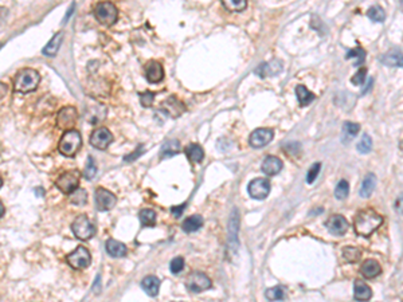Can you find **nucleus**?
Here are the masks:
<instances>
[{
	"label": "nucleus",
	"instance_id": "obj_1",
	"mask_svg": "<svg viewBox=\"0 0 403 302\" xmlns=\"http://www.w3.org/2000/svg\"><path fill=\"white\" fill-rule=\"evenodd\" d=\"M382 223H383V218L371 208H367L358 212V215L355 218V231L364 238H368L371 236L372 232L378 230V227H381Z\"/></svg>",
	"mask_w": 403,
	"mask_h": 302
},
{
	"label": "nucleus",
	"instance_id": "obj_2",
	"mask_svg": "<svg viewBox=\"0 0 403 302\" xmlns=\"http://www.w3.org/2000/svg\"><path fill=\"white\" fill-rule=\"evenodd\" d=\"M41 82L39 73L34 70V69H23L16 74L14 79V89L18 93H31L36 90V87Z\"/></svg>",
	"mask_w": 403,
	"mask_h": 302
},
{
	"label": "nucleus",
	"instance_id": "obj_3",
	"mask_svg": "<svg viewBox=\"0 0 403 302\" xmlns=\"http://www.w3.org/2000/svg\"><path fill=\"white\" fill-rule=\"evenodd\" d=\"M81 133L78 131H74V129L65 132L58 144L59 152L64 154V156H66V157H74L78 153V151L81 149Z\"/></svg>",
	"mask_w": 403,
	"mask_h": 302
},
{
	"label": "nucleus",
	"instance_id": "obj_4",
	"mask_svg": "<svg viewBox=\"0 0 403 302\" xmlns=\"http://www.w3.org/2000/svg\"><path fill=\"white\" fill-rule=\"evenodd\" d=\"M94 16L102 26H112L117 22L118 9L110 1H101L95 5Z\"/></svg>",
	"mask_w": 403,
	"mask_h": 302
},
{
	"label": "nucleus",
	"instance_id": "obj_5",
	"mask_svg": "<svg viewBox=\"0 0 403 302\" xmlns=\"http://www.w3.org/2000/svg\"><path fill=\"white\" fill-rule=\"evenodd\" d=\"M72 231L74 236L80 240H87L94 236L95 228L87 219L86 215H78L72 225Z\"/></svg>",
	"mask_w": 403,
	"mask_h": 302
},
{
	"label": "nucleus",
	"instance_id": "obj_6",
	"mask_svg": "<svg viewBox=\"0 0 403 302\" xmlns=\"http://www.w3.org/2000/svg\"><path fill=\"white\" fill-rule=\"evenodd\" d=\"M80 177H81V173L78 171H69L65 172L62 175L59 176L57 181H55V185L62 194L65 195H72L74 191L78 190V184H80Z\"/></svg>",
	"mask_w": 403,
	"mask_h": 302
},
{
	"label": "nucleus",
	"instance_id": "obj_7",
	"mask_svg": "<svg viewBox=\"0 0 403 302\" xmlns=\"http://www.w3.org/2000/svg\"><path fill=\"white\" fill-rule=\"evenodd\" d=\"M69 266L73 267L74 270H82L86 269L91 262V255L89 250L83 246H78L72 254H69L66 257Z\"/></svg>",
	"mask_w": 403,
	"mask_h": 302
},
{
	"label": "nucleus",
	"instance_id": "obj_8",
	"mask_svg": "<svg viewBox=\"0 0 403 302\" xmlns=\"http://www.w3.org/2000/svg\"><path fill=\"white\" fill-rule=\"evenodd\" d=\"M211 280H210L207 275L200 271H192L186 281V288L192 292V293H202L204 290L211 288Z\"/></svg>",
	"mask_w": 403,
	"mask_h": 302
},
{
	"label": "nucleus",
	"instance_id": "obj_9",
	"mask_svg": "<svg viewBox=\"0 0 403 302\" xmlns=\"http://www.w3.org/2000/svg\"><path fill=\"white\" fill-rule=\"evenodd\" d=\"M78 120V112L74 106H65L59 110L57 116V127L62 131H72Z\"/></svg>",
	"mask_w": 403,
	"mask_h": 302
},
{
	"label": "nucleus",
	"instance_id": "obj_10",
	"mask_svg": "<svg viewBox=\"0 0 403 302\" xmlns=\"http://www.w3.org/2000/svg\"><path fill=\"white\" fill-rule=\"evenodd\" d=\"M94 202L98 211H109L116 206L117 199L113 195V192L105 190V188H97L94 194Z\"/></svg>",
	"mask_w": 403,
	"mask_h": 302
},
{
	"label": "nucleus",
	"instance_id": "obj_11",
	"mask_svg": "<svg viewBox=\"0 0 403 302\" xmlns=\"http://www.w3.org/2000/svg\"><path fill=\"white\" fill-rule=\"evenodd\" d=\"M247 191L253 199L263 200L265 198H267V195L270 192V181L263 179V177H257V179L250 181Z\"/></svg>",
	"mask_w": 403,
	"mask_h": 302
},
{
	"label": "nucleus",
	"instance_id": "obj_12",
	"mask_svg": "<svg viewBox=\"0 0 403 302\" xmlns=\"http://www.w3.org/2000/svg\"><path fill=\"white\" fill-rule=\"evenodd\" d=\"M113 141V135L110 133L108 128H100V129H95L90 136V145L97 149L104 151L112 144Z\"/></svg>",
	"mask_w": 403,
	"mask_h": 302
},
{
	"label": "nucleus",
	"instance_id": "obj_13",
	"mask_svg": "<svg viewBox=\"0 0 403 302\" xmlns=\"http://www.w3.org/2000/svg\"><path fill=\"white\" fill-rule=\"evenodd\" d=\"M160 109L171 118H176L186 112V105L183 104L180 99H177L175 95H171L161 102Z\"/></svg>",
	"mask_w": 403,
	"mask_h": 302
},
{
	"label": "nucleus",
	"instance_id": "obj_14",
	"mask_svg": "<svg viewBox=\"0 0 403 302\" xmlns=\"http://www.w3.org/2000/svg\"><path fill=\"white\" fill-rule=\"evenodd\" d=\"M274 137V132L272 129H267V128H259L250 135L249 137V144L253 148H262L265 145H267Z\"/></svg>",
	"mask_w": 403,
	"mask_h": 302
},
{
	"label": "nucleus",
	"instance_id": "obj_15",
	"mask_svg": "<svg viewBox=\"0 0 403 302\" xmlns=\"http://www.w3.org/2000/svg\"><path fill=\"white\" fill-rule=\"evenodd\" d=\"M325 226L332 235H337V236L339 235H344L349 227L347 219L344 217H341V215H332L325 222Z\"/></svg>",
	"mask_w": 403,
	"mask_h": 302
},
{
	"label": "nucleus",
	"instance_id": "obj_16",
	"mask_svg": "<svg viewBox=\"0 0 403 302\" xmlns=\"http://www.w3.org/2000/svg\"><path fill=\"white\" fill-rule=\"evenodd\" d=\"M282 72V62L278 59L266 62V64L259 65L258 68L254 70V73L259 76L261 78H267V77H274L277 74H280Z\"/></svg>",
	"mask_w": 403,
	"mask_h": 302
},
{
	"label": "nucleus",
	"instance_id": "obj_17",
	"mask_svg": "<svg viewBox=\"0 0 403 302\" xmlns=\"http://www.w3.org/2000/svg\"><path fill=\"white\" fill-rule=\"evenodd\" d=\"M145 78L150 83H159L164 78L163 66L158 61H150L145 65Z\"/></svg>",
	"mask_w": 403,
	"mask_h": 302
},
{
	"label": "nucleus",
	"instance_id": "obj_18",
	"mask_svg": "<svg viewBox=\"0 0 403 302\" xmlns=\"http://www.w3.org/2000/svg\"><path fill=\"white\" fill-rule=\"evenodd\" d=\"M360 273L364 278H375L382 273V266L379 265V262L375 259H367V261L363 262L362 267H360Z\"/></svg>",
	"mask_w": 403,
	"mask_h": 302
},
{
	"label": "nucleus",
	"instance_id": "obj_19",
	"mask_svg": "<svg viewBox=\"0 0 403 302\" xmlns=\"http://www.w3.org/2000/svg\"><path fill=\"white\" fill-rule=\"evenodd\" d=\"M353 297L356 301L366 302L370 301L372 297V290L367 284H364L362 281H355L353 285Z\"/></svg>",
	"mask_w": 403,
	"mask_h": 302
},
{
	"label": "nucleus",
	"instance_id": "obj_20",
	"mask_svg": "<svg viewBox=\"0 0 403 302\" xmlns=\"http://www.w3.org/2000/svg\"><path fill=\"white\" fill-rule=\"evenodd\" d=\"M262 172L267 176H274L282 169V161L276 156H267L262 162Z\"/></svg>",
	"mask_w": 403,
	"mask_h": 302
},
{
	"label": "nucleus",
	"instance_id": "obj_21",
	"mask_svg": "<svg viewBox=\"0 0 403 302\" xmlns=\"http://www.w3.org/2000/svg\"><path fill=\"white\" fill-rule=\"evenodd\" d=\"M382 64L389 68H403V53L399 50H390L382 57Z\"/></svg>",
	"mask_w": 403,
	"mask_h": 302
},
{
	"label": "nucleus",
	"instance_id": "obj_22",
	"mask_svg": "<svg viewBox=\"0 0 403 302\" xmlns=\"http://www.w3.org/2000/svg\"><path fill=\"white\" fill-rule=\"evenodd\" d=\"M141 288L150 297H156L160 289V280L156 275H148L141 281Z\"/></svg>",
	"mask_w": 403,
	"mask_h": 302
},
{
	"label": "nucleus",
	"instance_id": "obj_23",
	"mask_svg": "<svg viewBox=\"0 0 403 302\" xmlns=\"http://www.w3.org/2000/svg\"><path fill=\"white\" fill-rule=\"evenodd\" d=\"M105 248H106V253L113 258H123L127 254V246L121 243V242L116 240V239H109V240H106Z\"/></svg>",
	"mask_w": 403,
	"mask_h": 302
},
{
	"label": "nucleus",
	"instance_id": "obj_24",
	"mask_svg": "<svg viewBox=\"0 0 403 302\" xmlns=\"http://www.w3.org/2000/svg\"><path fill=\"white\" fill-rule=\"evenodd\" d=\"M62 39H64V34H62V32H57V34L51 38V41L45 46V49L42 50L43 55H46V57H51V58L55 57L57 53H58L59 46L62 43Z\"/></svg>",
	"mask_w": 403,
	"mask_h": 302
},
{
	"label": "nucleus",
	"instance_id": "obj_25",
	"mask_svg": "<svg viewBox=\"0 0 403 302\" xmlns=\"http://www.w3.org/2000/svg\"><path fill=\"white\" fill-rule=\"evenodd\" d=\"M376 187V176L374 173H368L364 180H363L362 185H360V191L359 194L362 198H370L372 195V192L375 191Z\"/></svg>",
	"mask_w": 403,
	"mask_h": 302
},
{
	"label": "nucleus",
	"instance_id": "obj_26",
	"mask_svg": "<svg viewBox=\"0 0 403 302\" xmlns=\"http://www.w3.org/2000/svg\"><path fill=\"white\" fill-rule=\"evenodd\" d=\"M184 152H186L187 157H188V160L191 162L198 164V162L203 161L204 151L199 144H188L186 147V149H184Z\"/></svg>",
	"mask_w": 403,
	"mask_h": 302
},
{
	"label": "nucleus",
	"instance_id": "obj_27",
	"mask_svg": "<svg viewBox=\"0 0 403 302\" xmlns=\"http://www.w3.org/2000/svg\"><path fill=\"white\" fill-rule=\"evenodd\" d=\"M180 151V144L177 140H168L167 143H164L161 149H160V157L161 158H169L179 153Z\"/></svg>",
	"mask_w": 403,
	"mask_h": 302
},
{
	"label": "nucleus",
	"instance_id": "obj_28",
	"mask_svg": "<svg viewBox=\"0 0 403 302\" xmlns=\"http://www.w3.org/2000/svg\"><path fill=\"white\" fill-rule=\"evenodd\" d=\"M202 226H203V218L200 215H192V217H188L186 221L183 222L181 228L186 232H195V231L199 230Z\"/></svg>",
	"mask_w": 403,
	"mask_h": 302
},
{
	"label": "nucleus",
	"instance_id": "obj_29",
	"mask_svg": "<svg viewBox=\"0 0 403 302\" xmlns=\"http://www.w3.org/2000/svg\"><path fill=\"white\" fill-rule=\"evenodd\" d=\"M296 97L299 99V104L301 105V106L309 105L313 99L316 98V95L313 94L312 91H309L308 89L303 85H299L296 87Z\"/></svg>",
	"mask_w": 403,
	"mask_h": 302
},
{
	"label": "nucleus",
	"instance_id": "obj_30",
	"mask_svg": "<svg viewBox=\"0 0 403 302\" xmlns=\"http://www.w3.org/2000/svg\"><path fill=\"white\" fill-rule=\"evenodd\" d=\"M139 218H140L141 225L145 227H154L156 225V212L154 210H150V208L141 210Z\"/></svg>",
	"mask_w": 403,
	"mask_h": 302
},
{
	"label": "nucleus",
	"instance_id": "obj_31",
	"mask_svg": "<svg viewBox=\"0 0 403 302\" xmlns=\"http://www.w3.org/2000/svg\"><path fill=\"white\" fill-rule=\"evenodd\" d=\"M222 4L231 12H241L247 7V1L246 0H223Z\"/></svg>",
	"mask_w": 403,
	"mask_h": 302
},
{
	"label": "nucleus",
	"instance_id": "obj_32",
	"mask_svg": "<svg viewBox=\"0 0 403 302\" xmlns=\"http://www.w3.org/2000/svg\"><path fill=\"white\" fill-rule=\"evenodd\" d=\"M265 297L269 301H282L285 298V289L282 286H274V288L267 289L265 292Z\"/></svg>",
	"mask_w": 403,
	"mask_h": 302
},
{
	"label": "nucleus",
	"instance_id": "obj_33",
	"mask_svg": "<svg viewBox=\"0 0 403 302\" xmlns=\"http://www.w3.org/2000/svg\"><path fill=\"white\" fill-rule=\"evenodd\" d=\"M362 257V251L359 250L358 247H352V246H347V247L343 248V258H344L347 262H358Z\"/></svg>",
	"mask_w": 403,
	"mask_h": 302
},
{
	"label": "nucleus",
	"instance_id": "obj_34",
	"mask_svg": "<svg viewBox=\"0 0 403 302\" xmlns=\"http://www.w3.org/2000/svg\"><path fill=\"white\" fill-rule=\"evenodd\" d=\"M345 58H347V59H351V58L356 59V62H355V65H353V66L359 68L360 65H363L364 59H366V51H364V50H363L362 47H356V49L349 50L348 53H347V57H345Z\"/></svg>",
	"mask_w": 403,
	"mask_h": 302
},
{
	"label": "nucleus",
	"instance_id": "obj_35",
	"mask_svg": "<svg viewBox=\"0 0 403 302\" xmlns=\"http://www.w3.org/2000/svg\"><path fill=\"white\" fill-rule=\"evenodd\" d=\"M368 18L371 19L372 22L382 23L386 19L385 9L382 8L381 5H374L368 9Z\"/></svg>",
	"mask_w": 403,
	"mask_h": 302
},
{
	"label": "nucleus",
	"instance_id": "obj_36",
	"mask_svg": "<svg viewBox=\"0 0 403 302\" xmlns=\"http://www.w3.org/2000/svg\"><path fill=\"white\" fill-rule=\"evenodd\" d=\"M359 131H360V125L359 124H355V122H345L343 125V139L347 140V139H352L355 136L358 135Z\"/></svg>",
	"mask_w": 403,
	"mask_h": 302
},
{
	"label": "nucleus",
	"instance_id": "obj_37",
	"mask_svg": "<svg viewBox=\"0 0 403 302\" xmlns=\"http://www.w3.org/2000/svg\"><path fill=\"white\" fill-rule=\"evenodd\" d=\"M87 202V194L85 190H77L74 191L70 195V203L74 206H83Z\"/></svg>",
	"mask_w": 403,
	"mask_h": 302
},
{
	"label": "nucleus",
	"instance_id": "obj_38",
	"mask_svg": "<svg viewBox=\"0 0 403 302\" xmlns=\"http://www.w3.org/2000/svg\"><path fill=\"white\" fill-rule=\"evenodd\" d=\"M349 194V184L347 180H340L335 188V196L339 200H344Z\"/></svg>",
	"mask_w": 403,
	"mask_h": 302
},
{
	"label": "nucleus",
	"instance_id": "obj_39",
	"mask_svg": "<svg viewBox=\"0 0 403 302\" xmlns=\"http://www.w3.org/2000/svg\"><path fill=\"white\" fill-rule=\"evenodd\" d=\"M372 148V140L371 137L367 135V133H364V135L362 136V139H360V141L358 143V151L360 152V153L366 154L368 153L370 151H371Z\"/></svg>",
	"mask_w": 403,
	"mask_h": 302
},
{
	"label": "nucleus",
	"instance_id": "obj_40",
	"mask_svg": "<svg viewBox=\"0 0 403 302\" xmlns=\"http://www.w3.org/2000/svg\"><path fill=\"white\" fill-rule=\"evenodd\" d=\"M95 173H97V167H95L94 160L89 157L86 165H85V169H83V177L87 179V180H91V179H94Z\"/></svg>",
	"mask_w": 403,
	"mask_h": 302
},
{
	"label": "nucleus",
	"instance_id": "obj_41",
	"mask_svg": "<svg viewBox=\"0 0 403 302\" xmlns=\"http://www.w3.org/2000/svg\"><path fill=\"white\" fill-rule=\"evenodd\" d=\"M184 265L186 263H184V259L181 257L173 258L171 263H169V270H171L172 274H180L181 271L184 270Z\"/></svg>",
	"mask_w": 403,
	"mask_h": 302
},
{
	"label": "nucleus",
	"instance_id": "obj_42",
	"mask_svg": "<svg viewBox=\"0 0 403 302\" xmlns=\"http://www.w3.org/2000/svg\"><path fill=\"white\" fill-rule=\"evenodd\" d=\"M139 98H140V102L143 106H145V108H150V106H152V104H154L155 101V93H152V91H143V93H139Z\"/></svg>",
	"mask_w": 403,
	"mask_h": 302
},
{
	"label": "nucleus",
	"instance_id": "obj_43",
	"mask_svg": "<svg viewBox=\"0 0 403 302\" xmlns=\"http://www.w3.org/2000/svg\"><path fill=\"white\" fill-rule=\"evenodd\" d=\"M322 169V164L320 162H315L312 167L309 168L308 173H307V183L308 184H313V181L317 179V175Z\"/></svg>",
	"mask_w": 403,
	"mask_h": 302
},
{
	"label": "nucleus",
	"instance_id": "obj_44",
	"mask_svg": "<svg viewBox=\"0 0 403 302\" xmlns=\"http://www.w3.org/2000/svg\"><path fill=\"white\" fill-rule=\"evenodd\" d=\"M366 76H367V69L362 68L358 73H356V74H355V76H353L352 78H351V82H352L353 85H356V86L363 85L364 81H366Z\"/></svg>",
	"mask_w": 403,
	"mask_h": 302
},
{
	"label": "nucleus",
	"instance_id": "obj_45",
	"mask_svg": "<svg viewBox=\"0 0 403 302\" xmlns=\"http://www.w3.org/2000/svg\"><path fill=\"white\" fill-rule=\"evenodd\" d=\"M395 211L398 212V215L403 219V194L399 195L398 199L395 200Z\"/></svg>",
	"mask_w": 403,
	"mask_h": 302
},
{
	"label": "nucleus",
	"instance_id": "obj_46",
	"mask_svg": "<svg viewBox=\"0 0 403 302\" xmlns=\"http://www.w3.org/2000/svg\"><path fill=\"white\" fill-rule=\"evenodd\" d=\"M143 151H144V148H143V145H140L139 149L136 151V153H132V154H129V156H125V157H124V161L131 162L133 158H137L139 156H141V154H143Z\"/></svg>",
	"mask_w": 403,
	"mask_h": 302
},
{
	"label": "nucleus",
	"instance_id": "obj_47",
	"mask_svg": "<svg viewBox=\"0 0 403 302\" xmlns=\"http://www.w3.org/2000/svg\"><path fill=\"white\" fill-rule=\"evenodd\" d=\"M184 208H186V204H181V206H177V207L171 208V212H172L173 217L179 218L181 215V212L184 211Z\"/></svg>",
	"mask_w": 403,
	"mask_h": 302
},
{
	"label": "nucleus",
	"instance_id": "obj_48",
	"mask_svg": "<svg viewBox=\"0 0 403 302\" xmlns=\"http://www.w3.org/2000/svg\"><path fill=\"white\" fill-rule=\"evenodd\" d=\"M402 8H403V3H402Z\"/></svg>",
	"mask_w": 403,
	"mask_h": 302
}]
</instances>
